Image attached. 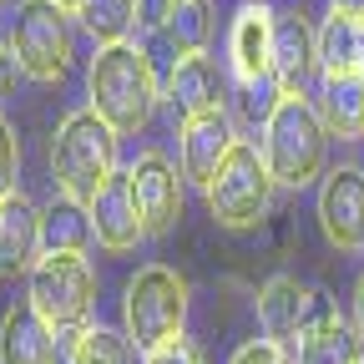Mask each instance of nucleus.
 <instances>
[{
  "mask_svg": "<svg viewBox=\"0 0 364 364\" xmlns=\"http://www.w3.org/2000/svg\"><path fill=\"white\" fill-rule=\"evenodd\" d=\"M86 97H91V112H97L117 136H136L157 102H162V81L152 71V51L142 46H102L91 56V71H86Z\"/></svg>",
  "mask_w": 364,
  "mask_h": 364,
  "instance_id": "obj_1",
  "label": "nucleus"
},
{
  "mask_svg": "<svg viewBox=\"0 0 364 364\" xmlns=\"http://www.w3.org/2000/svg\"><path fill=\"white\" fill-rule=\"evenodd\" d=\"M112 172H117V132L91 107L71 112L51 136V182L61 188V198L91 208L97 193L112 182Z\"/></svg>",
  "mask_w": 364,
  "mask_h": 364,
  "instance_id": "obj_2",
  "label": "nucleus"
},
{
  "mask_svg": "<svg viewBox=\"0 0 364 364\" xmlns=\"http://www.w3.org/2000/svg\"><path fill=\"white\" fill-rule=\"evenodd\" d=\"M263 167L279 188H309L324 172L329 157V127L309 97H284L279 112L263 127Z\"/></svg>",
  "mask_w": 364,
  "mask_h": 364,
  "instance_id": "obj_3",
  "label": "nucleus"
},
{
  "mask_svg": "<svg viewBox=\"0 0 364 364\" xmlns=\"http://www.w3.org/2000/svg\"><path fill=\"white\" fill-rule=\"evenodd\" d=\"M182 324H188V284L167 263L136 268V279L127 284V299H122V334L132 339V349L152 354L182 339Z\"/></svg>",
  "mask_w": 364,
  "mask_h": 364,
  "instance_id": "obj_4",
  "label": "nucleus"
},
{
  "mask_svg": "<svg viewBox=\"0 0 364 364\" xmlns=\"http://www.w3.org/2000/svg\"><path fill=\"white\" fill-rule=\"evenodd\" d=\"M26 299L56 334L76 339L91 329V314H97V268L81 253H46L26 279Z\"/></svg>",
  "mask_w": 364,
  "mask_h": 364,
  "instance_id": "obj_5",
  "label": "nucleus"
},
{
  "mask_svg": "<svg viewBox=\"0 0 364 364\" xmlns=\"http://www.w3.org/2000/svg\"><path fill=\"white\" fill-rule=\"evenodd\" d=\"M273 188L279 182L268 177L263 167V152L253 142H233V152H228V162L218 167V177L208 182V213L218 218V228H233V233H243V228H258L268 203H273Z\"/></svg>",
  "mask_w": 364,
  "mask_h": 364,
  "instance_id": "obj_6",
  "label": "nucleus"
},
{
  "mask_svg": "<svg viewBox=\"0 0 364 364\" xmlns=\"http://www.w3.org/2000/svg\"><path fill=\"white\" fill-rule=\"evenodd\" d=\"M71 11H61L56 0H21L11 21V56L16 71L31 81H61L71 66Z\"/></svg>",
  "mask_w": 364,
  "mask_h": 364,
  "instance_id": "obj_7",
  "label": "nucleus"
},
{
  "mask_svg": "<svg viewBox=\"0 0 364 364\" xmlns=\"http://www.w3.org/2000/svg\"><path fill=\"white\" fill-rule=\"evenodd\" d=\"M329 299L324 294H314L304 289L299 279H289V273H279V279H268L263 294H258V329L268 344H279V349H299L304 329L318 318V309H324Z\"/></svg>",
  "mask_w": 364,
  "mask_h": 364,
  "instance_id": "obj_8",
  "label": "nucleus"
},
{
  "mask_svg": "<svg viewBox=\"0 0 364 364\" xmlns=\"http://www.w3.org/2000/svg\"><path fill=\"white\" fill-rule=\"evenodd\" d=\"M132 193H136V213H142L147 238H162L182 218V167H172L162 152H142L132 167Z\"/></svg>",
  "mask_w": 364,
  "mask_h": 364,
  "instance_id": "obj_9",
  "label": "nucleus"
},
{
  "mask_svg": "<svg viewBox=\"0 0 364 364\" xmlns=\"http://www.w3.org/2000/svg\"><path fill=\"white\" fill-rule=\"evenodd\" d=\"M162 97H167L172 117L188 127V122L218 117L228 107V76H223V66L213 56H182L162 81Z\"/></svg>",
  "mask_w": 364,
  "mask_h": 364,
  "instance_id": "obj_10",
  "label": "nucleus"
},
{
  "mask_svg": "<svg viewBox=\"0 0 364 364\" xmlns=\"http://www.w3.org/2000/svg\"><path fill=\"white\" fill-rule=\"evenodd\" d=\"M318 228L339 253L364 248V172L359 167H334L324 172L318 188Z\"/></svg>",
  "mask_w": 364,
  "mask_h": 364,
  "instance_id": "obj_11",
  "label": "nucleus"
},
{
  "mask_svg": "<svg viewBox=\"0 0 364 364\" xmlns=\"http://www.w3.org/2000/svg\"><path fill=\"white\" fill-rule=\"evenodd\" d=\"M318 76V31L299 11H273V81L284 97H304Z\"/></svg>",
  "mask_w": 364,
  "mask_h": 364,
  "instance_id": "obj_12",
  "label": "nucleus"
},
{
  "mask_svg": "<svg viewBox=\"0 0 364 364\" xmlns=\"http://www.w3.org/2000/svg\"><path fill=\"white\" fill-rule=\"evenodd\" d=\"M91 228H97V243L107 253H132L147 238L142 213H136V193H132V172H112V182L91 203Z\"/></svg>",
  "mask_w": 364,
  "mask_h": 364,
  "instance_id": "obj_13",
  "label": "nucleus"
},
{
  "mask_svg": "<svg viewBox=\"0 0 364 364\" xmlns=\"http://www.w3.org/2000/svg\"><path fill=\"white\" fill-rule=\"evenodd\" d=\"M228 66L238 86H258L273 76V11L268 6H243L228 31Z\"/></svg>",
  "mask_w": 364,
  "mask_h": 364,
  "instance_id": "obj_14",
  "label": "nucleus"
},
{
  "mask_svg": "<svg viewBox=\"0 0 364 364\" xmlns=\"http://www.w3.org/2000/svg\"><path fill=\"white\" fill-rule=\"evenodd\" d=\"M41 258V208L16 193L0 203V279H31Z\"/></svg>",
  "mask_w": 364,
  "mask_h": 364,
  "instance_id": "obj_15",
  "label": "nucleus"
},
{
  "mask_svg": "<svg viewBox=\"0 0 364 364\" xmlns=\"http://www.w3.org/2000/svg\"><path fill=\"white\" fill-rule=\"evenodd\" d=\"M233 142H238V132H233V122H228V112L188 122V127H182V136H177V152H182V177L198 182V188L208 193V182H213V177H218V167L228 162Z\"/></svg>",
  "mask_w": 364,
  "mask_h": 364,
  "instance_id": "obj_16",
  "label": "nucleus"
},
{
  "mask_svg": "<svg viewBox=\"0 0 364 364\" xmlns=\"http://www.w3.org/2000/svg\"><path fill=\"white\" fill-rule=\"evenodd\" d=\"M56 329L31 309V299H16L0 318V364H56Z\"/></svg>",
  "mask_w": 364,
  "mask_h": 364,
  "instance_id": "obj_17",
  "label": "nucleus"
},
{
  "mask_svg": "<svg viewBox=\"0 0 364 364\" xmlns=\"http://www.w3.org/2000/svg\"><path fill=\"white\" fill-rule=\"evenodd\" d=\"M294 354H299V364H364V344H359L354 324L339 318L334 304L318 309V318L304 329V339H299Z\"/></svg>",
  "mask_w": 364,
  "mask_h": 364,
  "instance_id": "obj_18",
  "label": "nucleus"
},
{
  "mask_svg": "<svg viewBox=\"0 0 364 364\" xmlns=\"http://www.w3.org/2000/svg\"><path fill=\"white\" fill-rule=\"evenodd\" d=\"M318 117L339 142H364V81L359 76H324L318 81Z\"/></svg>",
  "mask_w": 364,
  "mask_h": 364,
  "instance_id": "obj_19",
  "label": "nucleus"
},
{
  "mask_svg": "<svg viewBox=\"0 0 364 364\" xmlns=\"http://www.w3.org/2000/svg\"><path fill=\"white\" fill-rule=\"evenodd\" d=\"M318 71L324 76H359L364 81V21L329 11L318 31Z\"/></svg>",
  "mask_w": 364,
  "mask_h": 364,
  "instance_id": "obj_20",
  "label": "nucleus"
},
{
  "mask_svg": "<svg viewBox=\"0 0 364 364\" xmlns=\"http://www.w3.org/2000/svg\"><path fill=\"white\" fill-rule=\"evenodd\" d=\"M97 228H91V208L86 203H71V198H56L51 208H41V248L46 253H81L91 248Z\"/></svg>",
  "mask_w": 364,
  "mask_h": 364,
  "instance_id": "obj_21",
  "label": "nucleus"
},
{
  "mask_svg": "<svg viewBox=\"0 0 364 364\" xmlns=\"http://www.w3.org/2000/svg\"><path fill=\"white\" fill-rule=\"evenodd\" d=\"M172 56H208V41H213V6L208 0H177L172 21L162 26Z\"/></svg>",
  "mask_w": 364,
  "mask_h": 364,
  "instance_id": "obj_22",
  "label": "nucleus"
},
{
  "mask_svg": "<svg viewBox=\"0 0 364 364\" xmlns=\"http://www.w3.org/2000/svg\"><path fill=\"white\" fill-rule=\"evenodd\" d=\"M81 26L102 46H122L136 31V0H86V6H81Z\"/></svg>",
  "mask_w": 364,
  "mask_h": 364,
  "instance_id": "obj_23",
  "label": "nucleus"
},
{
  "mask_svg": "<svg viewBox=\"0 0 364 364\" xmlns=\"http://www.w3.org/2000/svg\"><path fill=\"white\" fill-rule=\"evenodd\" d=\"M66 364H132V339H127V334H117V329L91 324L86 334H76V339H71Z\"/></svg>",
  "mask_w": 364,
  "mask_h": 364,
  "instance_id": "obj_24",
  "label": "nucleus"
},
{
  "mask_svg": "<svg viewBox=\"0 0 364 364\" xmlns=\"http://www.w3.org/2000/svg\"><path fill=\"white\" fill-rule=\"evenodd\" d=\"M16 182H21V142H16L11 122L0 117V203L16 198Z\"/></svg>",
  "mask_w": 364,
  "mask_h": 364,
  "instance_id": "obj_25",
  "label": "nucleus"
},
{
  "mask_svg": "<svg viewBox=\"0 0 364 364\" xmlns=\"http://www.w3.org/2000/svg\"><path fill=\"white\" fill-rule=\"evenodd\" d=\"M142 364H203V349H198L193 339H172V344L142 354Z\"/></svg>",
  "mask_w": 364,
  "mask_h": 364,
  "instance_id": "obj_26",
  "label": "nucleus"
},
{
  "mask_svg": "<svg viewBox=\"0 0 364 364\" xmlns=\"http://www.w3.org/2000/svg\"><path fill=\"white\" fill-rule=\"evenodd\" d=\"M177 11V0H136V31H162Z\"/></svg>",
  "mask_w": 364,
  "mask_h": 364,
  "instance_id": "obj_27",
  "label": "nucleus"
},
{
  "mask_svg": "<svg viewBox=\"0 0 364 364\" xmlns=\"http://www.w3.org/2000/svg\"><path fill=\"white\" fill-rule=\"evenodd\" d=\"M228 364H289L284 359V349L279 344H268V339H248L233 359H228Z\"/></svg>",
  "mask_w": 364,
  "mask_h": 364,
  "instance_id": "obj_28",
  "label": "nucleus"
},
{
  "mask_svg": "<svg viewBox=\"0 0 364 364\" xmlns=\"http://www.w3.org/2000/svg\"><path fill=\"white\" fill-rule=\"evenodd\" d=\"M11 81H16V56H11V46L0 41V97L11 91Z\"/></svg>",
  "mask_w": 364,
  "mask_h": 364,
  "instance_id": "obj_29",
  "label": "nucleus"
},
{
  "mask_svg": "<svg viewBox=\"0 0 364 364\" xmlns=\"http://www.w3.org/2000/svg\"><path fill=\"white\" fill-rule=\"evenodd\" d=\"M354 334H359V344H364V279H359V289H354Z\"/></svg>",
  "mask_w": 364,
  "mask_h": 364,
  "instance_id": "obj_30",
  "label": "nucleus"
},
{
  "mask_svg": "<svg viewBox=\"0 0 364 364\" xmlns=\"http://www.w3.org/2000/svg\"><path fill=\"white\" fill-rule=\"evenodd\" d=\"M334 11H339V16H354V21H364V0H334Z\"/></svg>",
  "mask_w": 364,
  "mask_h": 364,
  "instance_id": "obj_31",
  "label": "nucleus"
},
{
  "mask_svg": "<svg viewBox=\"0 0 364 364\" xmlns=\"http://www.w3.org/2000/svg\"><path fill=\"white\" fill-rule=\"evenodd\" d=\"M56 6H61V11H71V16H81V6H86V0H56Z\"/></svg>",
  "mask_w": 364,
  "mask_h": 364,
  "instance_id": "obj_32",
  "label": "nucleus"
}]
</instances>
